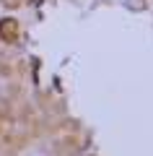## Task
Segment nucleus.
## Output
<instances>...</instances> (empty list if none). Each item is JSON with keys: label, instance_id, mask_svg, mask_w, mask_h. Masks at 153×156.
Listing matches in <instances>:
<instances>
[{"label": "nucleus", "instance_id": "nucleus-1", "mask_svg": "<svg viewBox=\"0 0 153 156\" xmlns=\"http://www.w3.org/2000/svg\"><path fill=\"white\" fill-rule=\"evenodd\" d=\"M0 34H3V39H5V42L16 39V23H13L11 18H5V21L0 23Z\"/></svg>", "mask_w": 153, "mask_h": 156}, {"label": "nucleus", "instance_id": "nucleus-2", "mask_svg": "<svg viewBox=\"0 0 153 156\" xmlns=\"http://www.w3.org/2000/svg\"><path fill=\"white\" fill-rule=\"evenodd\" d=\"M130 8H137V11H143V8H145V3H143V0H130Z\"/></svg>", "mask_w": 153, "mask_h": 156}, {"label": "nucleus", "instance_id": "nucleus-3", "mask_svg": "<svg viewBox=\"0 0 153 156\" xmlns=\"http://www.w3.org/2000/svg\"><path fill=\"white\" fill-rule=\"evenodd\" d=\"M5 5H8V8H13V5H18V0H5Z\"/></svg>", "mask_w": 153, "mask_h": 156}, {"label": "nucleus", "instance_id": "nucleus-4", "mask_svg": "<svg viewBox=\"0 0 153 156\" xmlns=\"http://www.w3.org/2000/svg\"><path fill=\"white\" fill-rule=\"evenodd\" d=\"M34 3H37V0H34Z\"/></svg>", "mask_w": 153, "mask_h": 156}]
</instances>
